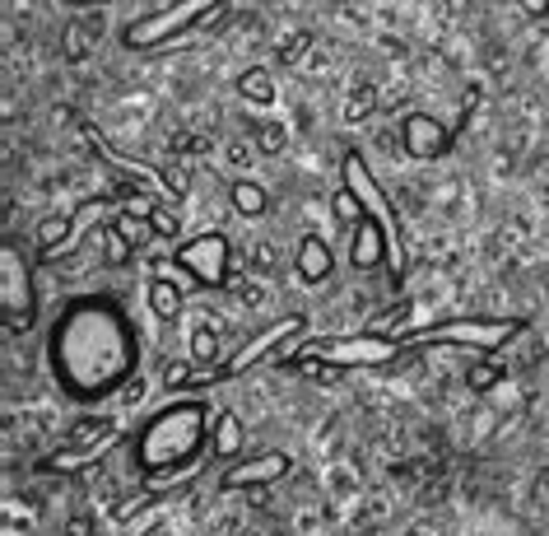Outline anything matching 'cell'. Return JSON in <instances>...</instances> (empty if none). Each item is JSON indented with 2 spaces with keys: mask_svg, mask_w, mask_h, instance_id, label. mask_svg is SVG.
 Instances as JSON below:
<instances>
[{
  "mask_svg": "<svg viewBox=\"0 0 549 536\" xmlns=\"http://www.w3.org/2000/svg\"><path fill=\"white\" fill-rule=\"evenodd\" d=\"M117 434V420H79V424H70V434H66V448H103L107 439Z\"/></svg>",
  "mask_w": 549,
  "mask_h": 536,
  "instance_id": "cell-15",
  "label": "cell"
},
{
  "mask_svg": "<svg viewBox=\"0 0 549 536\" xmlns=\"http://www.w3.org/2000/svg\"><path fill=\"white\" fill-rule=\"evenodd\" d=\"M521 5H526V10H536V14H544V10H549V0H521Z\"/></svg>",
  "mask_w": 549,
  "mask_h": 536,
  "instance_id": "cell-37",
  "label": "cell"
},
{
  "mask_svg": "<svg viewBox=\"0 0 549 536\" xmlns=\"http://www.w3.org/2000/svg\"><path fill=\"white\" fill-rule=\"evenodd\" d=\"M173 150H177V154H196V150H210V141H205V136H177Z\"/></svg>",
  "mask_w": 549,
  "mask_h": 536,
  "instance_id": "cell-33",
  "label": "cell"
},
{
  "mask_svg": "<svg viewBox=\"0 0 549 536\" xmlns=\"http://www.w3.org/2000/svg\"><path fill=\"white\" fill-rule=\"evenodd\" d=\"M94 462H98V448H61L57 458L42 462V471H51V476H75V471H85Z\"/></svg>",
  "mask_w": 549,
  "mask_h": 536,
  "instance_id": "cell-18",
  "label": "cell"
},
{
  "mask_svg": "<svg viewBox=\"0 0 549 536\" xmlns=\"http://www.w3.org/2000/svg\"><path fill=\"white\" fill-rule=\"evenodd\" d=\"M336 220H340V224H349V229H359V224L368 220V205H364L359 196H354L349 186H340V192H336Z\"/></svg>",
  "mask_w": 549,
  "mask_h": 536,
  "instance_id": "cell-22",
  "label": "cell"
},
{
  "mask_svg": "<svg viewBox=\"0 0 549 536\" xmlns=\"http://www.w3.org/2000/svg\"><path fill=\"white\" fill-rule=\"evenodd\" d=\"M526 322L521 317H456L437 322V327H419L400 336V350H419V345H465V350H499L512 336H521Z\"/></svg>",
  "mask_w": 549,
  "mask_h": 536,
  "instance_id": "cell-3",
  "label": "cell"
},
{
  "mask_svg": "<svg viewBox=\"0 0 549 536\" xmlns=\"http://www.w3.org/2000/svg\"><path fill=\"white\" fill-rule=\"evenodd\" d=\"M238 94H242L247 103H256V107H270V103H274V79H270V70H261V66L242 70Z\"/></svg>",
  "mask_w": 549,
  "mask_h": 536,
  "instance_id": "cell-17",
  "label": "cell"
},
{
  "mask_svg": "<svg viewBox=\"0 0 549 536\" xmlns=\"http://www.w3.org/2000/svg\"><path fill=\"white\" fill-rule=\"evenodd\" d=\"M163 383L168 387H191V364H168L163 368Z\"/></svg>",
  "mask_w": 549,
  "mask_h": 536,
  "instance_id": "cell-32",
  "label": "cell"
},
{
  "mask_svg": "<svg viewBox=\"0 0 549 536\" xmlns=\"http://www.w3.org/2000/svg\"><path fill=\"white\" fill-rule=\"evenodd\" d=\"M252 266L270 271V266H274V248H270V243H256V248H252Z\"/></svg>",
  "mask_w": 549,
  "mask_h": 536,
  "instance_id": "cell-34",
  "label": "cell"
},
{
  "mask_svg": "<svg viewBox=\"0 0 549 536\" xmlns=\"http://www.w3.org/2000/svg\"><path fill=\"white\" fill-rule=\"evenodd\" d=\"M312 47V33L308 29H298V33H289L284 42H280V61L284 66H293V61H303V51Z\"/></svg>",
  "mask_w": 549,
  "mask_h": 536,
  "instance_id": "cell-28",
  "label": "cell"
},
{
  "mask_svg": "<svg viewBox=\"0 0 549 536\" xmlns=\"http://www.w3.org/2000/svg\"><path fill=\"white\" fill-rule=\"evenodd\" d=\"M149 224H154V233H158V238L182 233V224H177V214H173V210H154V214H149Z\"/></svg>",
  "mask_w": 549,
  "mask_h": 536,
  "instance_id": "cell-31",
  "label": "cell"
},
{
  "mask_svg": "<svg viewBox=\"0 0 549 536\" xmlns=\"http://www.w3.org/2000/svg\"><path fill=\"white\" fill-rule=\"evenodd\" d=\"M210 448H214V458H238L242 452V424L233 411H219L210 420Z\"/></svg>",
  "mask_w": 549,
  "mask_h": 536,
  "instance_id": "cell-14",
  "label": "cell"
},
{
  "mask_svg": "<svg viewBox=\"0 0 549 536\" xmlns=\"http://www.w3.org/2000/svg\"><path fill=\"white\" fill-rule=\"evenodd\" d=\"M103 243H107V261H112V266H122V261L135 252V248L126 243V233H122L117 224H107V229H103Z\"/></svg>",
  "mask_w": 549,
  "mask_h": 536,
  "instance_id": "cell-27",
  "label": "cell"
},
{
  "mask_svg": "<svg viewBox=\"0 0 549 536\" xmlns=\"http://www.w3.org/2000/svg\"><path fill=\"white\" fill-rule=\"evenodd\" d=\"M373 107H377V89L373 85H359V89L349 94V103H345V122H364Z\"/></svg>",
  "mask_w": 549,
  "mask_h": 536,
  "instance_id": "cell-25",
  "label": "cell"
},
{
  "mask_svg": "<svg viewBox=\"0 0 549 536\" xmlns=\"http://www.w3.org/2000/svg\"><path fill=\"white\" fill-rule=\"evenodd\" d=\"M233 5V0H173L168 10H154L145 19H135L122 29V42L130 51H158L168 47L177 38H186L191 29H201V23H210L214 14H224Z\"/></svg>",
  "mask_w": 549,
  "mask_h": 536,
  "instance_id": "cell-2",
  "label": "cell"
},
{
  "mask_svg": "<svg viewBox=\"0 0 549 536\" xmlns=\"http://www.w3.org/2000/svg\"><path fill=\"white\" fill-rule=\"evenodd\" d=\"M345 186L354 196H359L364 205H368V214L387 229V238H392V266H396V276H400V266H405V252H400V233H396V214H392V205H387V196L377 192V182H373V173L364 168V159L359 154H345Z\"/></svg>",
  "mask_w": 549,
  "mask_h": 536,
  "instance_id": "cell-7",
  "label": "cell"
},
{
  "mask_svg": "<svg viewBox=\"0 0 549 536\" xmlns=\"http://www.w3.org/2000/svg\"><path fill=\"white\" fill-rule=\"evenodd\" d=\"M94 29L89 23H66V33H61V51H66V61H85L89 51H94Z\"/></svg>",
  "mask_w": 549,
  "mask_h": 536,
  "instance_id": "cell-20",
  "label": "cell"
},
{
  "mask_svg": "<svg viewBox=\"0 0 549 536\" xmlns=\"http://www.w3.org/2000/svg\"><path fill=\"white\" fill-rule=\"evenodd\" d=\"M66 536H94V522H89L85 513H79V518H70V522H66Z\"/></svg>",
  "mask_w": 549,
  "mask_h": 536,
  "instance_id": "cell-36",
  "label": "cell"
},
{
  "mask_svg": "<svg viewBox=\"0 0 549 536\" xmlns=\"http://www.w3.org/2000/svg\"><path fill=\"white\" fill-rule=\"evenodd\" d=\"M284 145H289L284 122H261V126H256V150H261V154H280Z\"/></svg>",
  "mask_w": 549,
  "mask_h": 536,
  "instance_id": "cell-24",
  "label": "cell"
},
{
  "mask_svg": "<svg viewBox=\"0 0 549 536\" xmlns=\"http://www.w3.org/2000/svg\"><path fill=\"white\" fill-rule=\"evenodd\" d=\"M191 359H196V364H210V359H219V336H214L210 327H201L196 336H191Z\"/></svg>",
  "mask_w": 549,
  "mask_h": 536,
  "instance_id": "cell-26",
  "label": "cell"
},
{
  "mask_svg": "<svg viewBox=\"0 0 549 536\" xmlns=\"http://www.w3.org/2000/svg\"><path fill=\"white\" fill-rule=\"evenodd\" d=\"M5 332L19 336V332H29L33 327V289H29V276H23V266H19V252L14 243H5Z\"/></svg>",
  "mask_w": 549,
  "mask_h": 536,
  "instance_id": "cell-8",
  "label": "cell"
},
{
  "mask_svg": "<svg viewBox=\"0 0 549 536\" xmlns=\"http://www.w3.org/2000/svg\"><path fill=\"white\" fill-rule=\"evenodd\" d=\"M400 355V341L387 336H331V341H312V345H298L293 359H321V364H336V368H373V364H392Z\"/></svg>",
  "mask_w": 549,
  "mask_h": 536,
  "instance_id": "cell-4",
  "label": "cell"
},
{
  "mask_svg": "<svg viewBox=\"0 0 549 536\" xmlns=\"http://www.w3.org/2000/svg\"><path fill=\"white\" fill-rule=\"evenodd\" d=\"M205 406L186 401V406H173L145 424L140 434V467L145 471H163V467H182V462H196L201 439H205Z\"/></svg>",
  "mask_w": 549,
  "mask_h": 536,
  "instance_id": "cell-1",
  "label": "cell"
},
{
  "mask_svg": "<svg viewBox=\"0 0 549 536\" xmlns=\"http://www.w3.org/2000/svg\"><path fill=\"white\" fill-rule=\"evenodd\" d=\"M163 192H168L173 201L186 196V192H191V173H186L182 164H168V168H163Z\"/></svg>",
  "mask_w": 549,
  "mask_h": 536,
  "instance_id": "cell-29",
  "label": "cell"
},
{
  "mask_svg": "<svg viewBox=\"0 0 549 536\" xmlns=\"http://www.w3.org/2000/svg\"><path fill=\"white\" fill-rule=\"evenodd\" d=\"M280 476H289V458L284 452H261V458L233 462L224 480H219V490H261V486H274Z\"/></svg>",
  "mask_w": 549,
  "mask_h": 536,
  "instance_id": "cell-10",
  "label": "cell"
},
{
  "mask_svg": "<svg viewBox=\"0 0 549 536\" xmlns=\"http://www.w3.org/2000/svg\"><path fill=\"white\" fill-rule=\"evenodd\" d=\"M117 229L126 233V243H130V248H145L149 238H158V233H154V224L145 220V214H130V210H122V214H117Z\"/></svg>",
  "mask_w": 549,
  "mask_h": 536,
  "instance_id": "cell-21",
  "label": "cell"
},
{
  "mask_svg": "<svg viewBox=\"0 0 549 536\" xmlns=\"http://www.w3.org/2000/svg\"><path fill=\"white\" fill-rule=\"evenodd\" d=\"M349 261H354V271H377L382 261H392V238H387V229H382L373 214H368L359 229H354Z\"/></svg>",
  "mask_w": 549,
  "mask_h": 536,
  "instance_id": "cell-11",
  "label": "cell"
},
{
  "mask_svg": "<svg viewBox=\"0 0 549 536\" xmlns=\"http://www.w3.org/2000/svg\"><path fill=\"white\" fill-rule=\"evenodd\" d=\"M75 224L79 220H70V214H51V220H42V229H38V257L42 261H57L61 252H70Z\"/></svg>",
  "mask_w": 549,
  "mask_h": 536,
  "instance_id": "cell-13",
  "label": "cell"
},
{
  "mask_svg": "<svg viewBox=\"0 0 549 536\" xmlns=\"http://www.w3.org/2000/svg\"><path fill=\"white\" fill-rule=\"evenodd\" d=\"M229 289L238 294L242 304H252V308H261V304H266V289H261L256 280H242V276H233V280H229Z\"/></svg>",
  "mask_w": 549,
  "mask_h": 536,
  "instance_id": "cell-30",
  "label": "cell"
},
{
  "mask_svg": "<svg viewBox=\"0 0 549 536\" xmlns=\"http://www.w3.org/2000/svg\"><path fill=\"white\" fill-rule=\"evenodd\" d=\"M331 271H336L331 248H326L317 233H308L303 243H298V276H303L308 285H321V280H331Z\"/></svg>",
  "mask_w": 549,
  "mask_h": 536,
  "instance_id": "cell-12",
  "label": "cell"
},
{
  "mask_svg": "<svg viewBox=\"0 0 549 536\" xmlns=\"http://www.w3.org/2000/svg\"><path fill=\"white\" fill-rule=\"evenodd\" d=\"M303 332H308V317H303V313H289V317H280V322H270L261 336H252V345H242V350H238L224 368H219V378H238V373L256 368L266 355H284Z\"/></svg>",
  "mask_w": 549,
  "mask_h": 536,
  "instance_id": "cell-6",
  "label": "cell"
},
{
  "mask_svg": "<svg viewBox=\"0 0 549 536\" xmlns=\"http://www.w3.org/2000/svg\"><path fill=\"white\" fill-rule=\"evenodd\" d=\"M229 257H233V248H229V238H224V233H201V238H191V243H182L173 261H177L196 285L219 289V285H229V280H233Z\"/></svg>",
  "mask_w": 549,
  "mask_h": 536,
  "instance_id": "cell-5",
  "label": "cell"
},
{
  "mask_svg": "<svg viewBox=\"0 0 549 536\" xmlns=\"http://www.w3.org/2000/svg\"><path fill=\"white\" fill-rule=\"evenodd\" d=\"M233 205H238V214H247V220H256V214H266L270 210V196H266V186H256V182H233Z\"/></svg>",
  "mask_w": 549,
  "mask_h": 536,
  "instance_id": "cell-19",
  "label": "cell"
},
{
  "mask_svg": "<svg viewBox=\"0 0 549 536\" xmlns=\"http://www.w3.org/2000/svg\"><path fill=\"white\" fill-rule=\"evenodd\" d=\"M149 308L158 322H177L182 317V289L173 280H154L149 285Z\"/></svg>",
  "mask_w": 549,
  "mask_h": 536,
  "instance_id": "cell-16",
  "label": "cell"
},
{
  "mask_svg": "<svg viewBox=\"0 0 549 536\" xmlns=\"http://www.w3.org/2000/svg\"><path fill=\"white\" fill-rule=\"evenodd\" d=\"M66 5H75V10H89V5H107V0H66Z\"/></svg>",
  "mask_w": 549,
  "mask_h": 536,
  "instance_id": "cell-38",
  "label": "cell"
},
{
  "mask_svg": "<svg viewBox=\"0 0 549 536\" xmlns=\"http://www.w3.org/2000/svg\"><path fill=\"white\" fill-rule=\"evenodd\" d=\"M229 164H238V168H247V164H252V145H229Z\"/></svg>",
  "mask_w": 549,
  "mask_h": 536,
  "instance_id": "cell-35",
  "label": "cell"
},
{
  "mask_svg": "<svg viewBox=\"0 0 549 536\" xmlns=\"http://www.w3.org/2000/svg\"><path fill=\"white\" fill-rule=\"evenodd\" d=\"M503 378V368L493 364V359H475L471 368H465V383H471V392H489V387H499Z\"/></svg>",
  "mask_w": 549,
  "mask_h": 536,
  "instance_id": "cell-23",
  "label": "cell"
},
{
  "mask_svg": "<svg viewBox=\"0 0 549 536\" xmlns=\"http://www.w3.org/2000/svg\"><path fill=\"white\" fill-rule=\"evenodd\" d=\"M400 145L410 159H443L452 150V131L443 122H433L428 113H410L400 122Z\"/></svg>",
  "mask_w": 549,
  "mask_h": 536,
  "instance_id": "cell-9",
  "label": "cell"
}]
</instances>
